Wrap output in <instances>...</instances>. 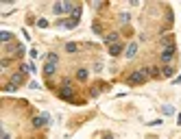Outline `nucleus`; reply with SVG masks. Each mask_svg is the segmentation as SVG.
<instances>
[{
  "instance_id": "2eb2a0df",
  "label": "nucleus",
  "mask_w": 181,
  "mask_h": 139,
  "mask_svg": "<svg viewBox=\"0 0 181 139\" xmlns=\"http://www.w3.org/2000/svg\"><path fill=\"white\" fill-rule=\"evenodd\" d=\"M173 74H175L173 65H164V67H162V76H173Z\"/></svg>"
},
{
  "instance_id": "6e6552de",
  "label": "nucleus",
  "mask_w": 181,
  "mask_h": 139,
  "mask_svg": "<svg viewBox=\"0 0 181 139\" xmlns=\"http://www.w3.org/2000/svg\"><path fill=\"white\" fill-rule=\"evenodd\" d=\"M44 72H46V76L50 78L55 72H57V63H50V61H46V65H44Z\"/></svg>"
},
{
  "instance_id": "f8f14e48",
  "label": "nucleus",
  "mask_w": 181,
  "mask_h": 139,
  "mask_svg": "<svg viewBox=\"0 0 181 139\" xmlns=\"http://www.w3.org/2000/svg\"><path fill=\"white\" fill-rule=\"evenodd\" d=\"M88 76H90V72H88L85 67H79V70H77V78H79V81H88Z\"/></svg>"
},
{
  "instance_id": "f3484780",
  "label": "nucleus",
  "mask_w": 181,
  "mask_h": 139,
  "mask_svg": "<svg viewBox=\"0 0 181 139\" xmlns=\"http://www.w3.org/2000/svg\"><path fill=\"white\" fill-rule=\"evenodd\" d=\"M118 20H120L122 24H129V20H131V15H129V13H120V17H118Z\"/></svg>"
},
{
  "instance_id": "9b49d317",
  "label": "nucleus",
  "mask_w": 181,
  "mask_h": 139,
  "mask_svg": "<svg viewBox=\"0 0 181 139\" xmlns=\"http://www.w3.org/2000/svg\"><path fill=\"white\" fill-rule=\"evenodd\" d=\"M79 44H74V42H70V44H66V52H68V54H77V52H79Z\"/></svg>"
},
{
  "instance_id": "0eeeda50",
  "label": "nucleus",
  "mask_w": 181,
  "mask_h": 139,
  "mask_svg": "<svg viewBox=\"0 0 181 139\" xmlns=\"http://www.w3.org/2000/svg\"><path fill=\"white\" fill-rule=\"evenodd\" d=\"M136 54H137V44H136V42H131V44L127 46V52H125V57H127V59H133Z\"/></svg>"
},
{
  "instance_id": "6ab92c4d",
  "label": "nucleus",
  "mask_w": 181,
  "mask_h": 139,
  "mask_svg": "<svg viewBox=\"0 0 181 139\" xmlns=\"http://www.w3.org/2000/svg\"><path fill=\"white\" fill-rule=\"evenodd\" d=\"M15 57H22L24 54V46H15V52H13Z\"/></svg>"
},
{
  "instance_id": "7ed1b4c3",
  "label": "nucleus",
  "mask_w": 181,
  "mask_h": 139,
  "mask_svg": "<svg viewBox=\"0 0 181 139\" xmlns=\"http://www.w3.org/2000/svg\"><path fill=\"white\" fill-rule=\"evenodd\" d=\"M175 52H177L175 46L164 48V50H162V63H164V65H170V63H173V59H175Z\"/></svg>"
},
{
  "instance_id": "412c9836",
  "label": "nucleus",
  "mask_w": 181,
  "mask_h": 139,
  "mask_svg": "<svg viewBox=\"0 0 181 139\" xmlns=\"http://www.w3.org/2000/svg\"><path fill=\"white\" fill-rule=\"evenodd\" d=\"M29 87H31V89H40V85H37L35 81H31V83H29Z\"/></svg>"
},
{
  "instance_id": "9d476101",
  "label": "nucleus",
  "mask_w": 181,
  "mask_h": 139,
  "mask_svg": "<svg viewBox=\"0 0 181 139\" xmlns=\"http://www.w3.org/2000/svg\"><path fill=\"white\" fill-rule=\"evenodd\" d=\"M20 72H24V74H26V72L35 74V72H37V65H35V63H26V65H22V67H20Z\"/></svg>"
},
{
  "instance_id": "39448f33",
  "label": "nucleus",
  "mask_w": 181,
  "mask_h": 139,
  "mask_svg": "<svg viewBox=\"0 0 181 139\" xmlns=\"http://www.w3.org/2000/svg\"><path fill=\"white\" fill-rule=\"evenodd\" d=\"M118 39H120V35H118V33H109V35H105V37H103V42H105L107 46H114V44H118Z\"/></svg>"
},
{
  "instance_id": "5701e85b",
  "label": "nucleus",
  "mask_w": 181,
  "mask_h": 139,
  "mask_svg": "<svg viewBox=\"0 0 181 139\" xmlns=\"http://www.w3.org/2000/svg\"><path fill=\"white\" fill-rule=\"evenodd\" d=\"M2 139H11V135H9L7 131H2Z\"/></svg>"
},
{
  "instance_id": "4468645a",
  "label": "nucleus",
  "mask_w": 181,
  "mask_h": 139,
  "mask_svg": "<svg viewBox=\"0 0 181 139\" xmlns=\"http://www.w3.org/2000/svg\"><path fill=\"white\" fill-rule=\"evenodd\" d=\"M52 11H55L57 15H59V13H66V9H63V2H55V4H52Z\"/></svg>"
},
{
  "instance_id": "423d86ee",
  "label": "nucleus",
  "mask_w": 181,
  "mask_h": 139,
  "mask_svg": "<svg viewBox=\"0 0 181 139\" xmlns=\"http://www.w3.org/2000/svg\"><path fill=\"white\" fill-rule=\"evenodd\" d=\"M24 83V72H13L11 74V85H22Z\"/></svg>"
},
{
  "instance_id": "1a4fd4ad",
  "label": "nucleus",
  "mask_w": 181,
  "mask_h": 139,
  "mask_svg": "<svg viewBox=\"0 0 181 139\" xmlns=\"http://www.w3.org/2000/svg\"><path fill=\"white\" fill-rule=\"evenodd\" d=\"M162 46L164 48L175 46V37H173V35H164V37H162Z\"/></svg>"
},
{
  "instance_id": "4be33fe9",
  "label": "nucleus",
  "mask_w": 181,
  "mask_h": 139,
  "mask_svg": "<svg viewBox=\"0 0 181 139\" xmlns=\"http://www.w3.org/2000/svg\"><path fill=\"white\" fill-rule=\"evenodd\" d=\"M164 113H168V115H170V113H175V109H173V107H164Z\"/></svg>"
},
{
  "instance_id": "f03ea898",
  "label": "nucleus",
  "mask_w": 181,
  "mask_h": 139,
  "mask_svg": "<svg viewBox=\"0 0 181 139\" xmlns=\"http://www.w3.org/2000/svg\"><path fill=\"white\" fill-rule=\"evenodd\" d=\"M59 96H61L63 100L74 102V87H72V83H70V81H63V85H61V89H59Z\"/></svg>"
},
{
  "instance_id": "a211bd4d",
  "label": "nucleus",
  "mask_w": 181,
  "mask_h": 139,
  "mask_svg": "<svg viewBox=\"0 0 181 139\" xmlns=\"http://www.w3.org/2000/svg\"><path fill=\"white\" fill-rule=\"evenodd\" d=\"M46 61H50V63H57V61H59V57H57V54H55V52H50V54H48V59H46Z\"/></svg>"
},
{
  "instance_id": "aec40b11",
  "label": "nucleus",
  "mask_w": 181,
  "mask_h": 139,
  "mask_svg": "<svg viewBox=\"0 0 181 139\" xmlns=\"http://www.w3.org/2000/svg\"><path fill=\"white\" fill-rule=\"evenodd\" d=\"M37 26H40V28H46V26H48V20H44V17L37 20Z\"/></svg>"
},
{
  "instance_id": "b1692460",
  "label": "nucleus",
  "mask_w": 181,
  "mask_h": 139,
  "mask_svg": "<svg viewBox=\"0 0 181 139\" xmlns=\"http://www.w3.org/2000/svg\"><path fill=\"white\" fill-rule=\"evenodd\" d=\"M105 139H114V137H111V135H109V133H107V135H105Z\"/></svg>"
},
{
  "instance_id": "20e7f679",
  "label": "nucleus",
  "mask_w": 181,
  "mask_h": 139,
  "mask_svg": "<svg viewBox=\"0 0 181 139\" xmlns=\"http://www.w3.org/2000/svg\"><path fill=\"white\" fill-rule=\"evenodd\" d=\"M46 122H50V113H44V115H37V117H33V126H35V128H42Z\"/></svg>"
},
{
  "instance_id": "f257e3e1",
  "label": "nucleus",
  "mask_w": 181,
  "mask_h": 139,
  "mask_svg": "<svg viewBox=\"0 0 181 139\" xmlns=\"http://www.w3.org/2000/svg\"><path fill=\"white\" fill-rule=\"evenodd\" d=\"M146 81H148L146 70H137V72H133V74H129V78H127L129 85H142V83H146Z\"/></svg>"
},
{
  "instance_id": "dca6fc26",
  "label": "nucleus",
  "mask_w": 181,
  "mask_h": 139,
  "mask_svg": "<svg viewBox=\"0 0 181 139\" xmlns=\"http://www.w3.org/2000/svg\"><path fill=\"white\" fill-rule=\"evenodd\" d=\"M11 37H13V33H9V31H2V44L11 42Z\"/></svg>"
},
{
  "instance_id": "ddd939ff",
  "label": "nucleus",
  "mask_w": 181,
  "mask_h": 139,
  "mask_svg": "<svg viewBox=\"0 0 181 139\" xmlns=\"http://www.w3.org/2000/svg\"><path fill=\"white\" fill-rule=\"evenodd\" d=\"M120 52H122V46H120V44H114V46H109V54H111V57H118Z\"/></svg>"
}]
</instances>
